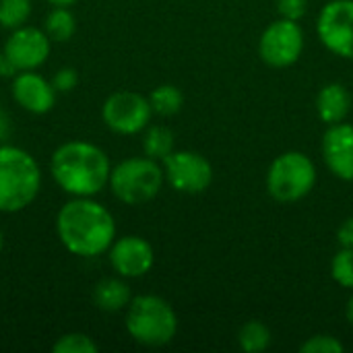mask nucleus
I'll list each match as a JSON object with an SVG mask.
<instances>
[{"mask_svg":"<svg viewBox=\"0 0 353 353\" xmlns=\"http://www.w3.org/2000/svg\"><path fill=\"white\" fill-rule=\"evenodd\" d=\"M108 259L116 275L124 279L145 277L155 265L153 246L141 236H122L116 238L108 250Z\"/></svg>","mask_w":353,"mask_h":353,"instance_id":"f8f14e48","label":"nucleus"},{"mask_svg":"<svg viewBox=\"0 0 353 353\" xmlns=\"http://www.w3.org/2000/svg\"><path fill=\"white\" fill-rule=\"evenodd\" d=\"M43 31L52 41H68L77 33V19L68 6H54L43 19Z\"/></svg>","mask_w":353,"mask_h":353,"instance_id":"f3484780","label":"nucleus"},{"mask_svg":"<svg viewBox=\"0 0 353 353\" xmlns=\"http://www.w3.org/2000/svg\"><path fill=\"white\" fill-rule=\"evenodd\" d=\"M331 277L345 290H353V248H341L331 261Z\"/></svg>","mask_w":353,"mask_h":353,"instance_id":"5701e85b","label":"nucleus"},{"mask_svg":"<svg viewBox=\"0 0 353 353\" xmlns=\"http://www.w3.org/2000/svg\"><path fill=\"white\" fill-rule=\"evenodd\" d=\"M153 116L149 97L137 91H116L108 95L101 105V118L105 126L122 137L143 132Z\"/></svg>","mask_w":353,"mask_h":353,"instance_id":"0eeeda50","label":"nucleus"},{"mask_svg":"<svg viewBox=\"0 0 353 353\" xmlns=\"http://www.w3.org/2000/svg\"><path fill=\"white\" fill-rule=\"evenodd\" d=\"M271 329L261 321H248L238 331V343L246 353H263L271 347Z\"/></svg>","mask_w":353,"mask_h":353,"instance_id":"6ab92c4d","label":"nucleus"},{"mask_svg":"<svg viewBox=\"0 0 353 353\" xmlns=\"http://www.w3.org/2000/svg\"><path fill=\"white\" fill-rule=\"evenodd\" d=\"M323 159L333 176L353 182V126L339 122L331 124L323 137Z\"/></svg>","mask_w":353,"mask_h":353,"instance_id":"4468645a","label":"nucleus"},{"mask_svg":"<svg viewBox=\"0 0 353 353\" xmlns=\"http://www.w3.org/2000/svg\"><path fill=\"white\" fill-rule=\"evenodd\" d=\"M52 6H72L74 2H79V0H48Z\"/></svg>","mask_w":353,"mask_h":353,"instance_id":"c85d7f7f","label":"nucleus"},{"mask_svg":"<svg viewBox=\"0 0 353 353\" xmlns=\"http://www.w3.org/2000/svg\"><path fill=\"white\" fill-rule=\"evenodd\" d=\"M304 52V31L298 21H273L259 39V54L273 68H288L300 60Z\"/></svg>","mask_w":353,"mask_h":353,"instance_id":"6e6552de","label":"nucleus"},{"mask_svg":"<svg viewBox=\"0 0 353 353\" xmlns=\"http://www.w3.org/2000/svg\"><path fill=\"white\" fill-rule=\"evenodd\" d=\"M99 345L85 333H66L52 345L54 353H97Z\"/></svg>","mask_w":353,"mask_h":353,"instance_id":"4be33fe9","label":"nucleus"},{"mask_svg":"<svg viewBox=\"0 0 353 353\" xmlns=\"http://www.w3.org/2000/svg\"><path fill=\"white\" fill-rule=\"evenodd\" d=\"M126 333L145 347H163L178 333V316L172 304L159 296L143 294L130 300L124 316Z\"/></svg>","mask_w":353,"mask_h":353,"instance_id":"20e7f679","label":"nucleus"},{"mask_svg":"<svg viewBox=\"0 0 353 353\" xmlns=\"http://www.w3.org/2000/svg\"><path fill=\"white\" fill-rule=\"evenodd\" d=\"M112 161L95 143L72 139L58 145L50 157V176L68 196H95L108 188Z\"/></svg>","mask_w":353,"mask_h":353,"instance_id":"f03ea898","label":"nucleus"},{"mask_svg":"<svg viewBox=\"0 0 353 353\" xmlns=\"http://www.w3.org/2000/svg\"><path fill=\"white\" fill-rule=\"evenodd\" d=\"M2 66H4V54H2V48H0V77H2Z\"/></svg>","mask_w":353,"mask_h":353,"instance_id":"7c9ffc66","label":"nucleus"},{"mask_svg":"<svg viewBox=\"0 0 353 353\" xmlns=\"http://www.w3.org/2000/svg\"><path fill=\"white\" fill-rule=\"evenodd\" d=\"M165 182L182 194H201L213 182L209 159L196 151H172L163 159Z\"/></svg>","mask_w":353,"mask_h":353,"instance_id":"1a4fd4ad","label":"nucleus"},{"mask_svg":"<svg viewBox=\"0 0 353 353\" xmlns=\"http://www.w3.org/2000/svg\"><path fill=\"white\" fill-rule=\"evenodd\" d=\"M50 52H52V39L48 37L43 27L39 29L33 25H23L12 29L2 48L4 62L12 66L14 72L37 70L41 64H46Z\"/></svg>","mask_w":353,"mask_h":353,"instance_id":"9d476101","label":"nucleus"},{"mask_svg":"<svg viewBox=\"0 0 353 353\" xmlns=\"http://www.w3.org/2000/svg\"><path fill=\"white\" fill-rule=\"evenodd\" d=\"M149 103L153 108V114L157 116H176L182 105H184V93L176 87V85H159L151 91L149 95Z\"/></svg>","mask_w":353,"mask_h":353,"instance_id":"aec40b11","label":"nucleus"},{"mask_svg":"<svg viewBox=\"0 0 353 353\" xmlns=\"http://www.w3.org/2000/svg\"><path fill=\"white\" fill-rule=\"evenodd\" d=\"M176 139L174 132L168 126L155 124V126H147L145 134H143V153L155 161H163L172 151H174Z\"/></svg>","mask_w":353,"mask_h":353,"instance_id":"a211bd4d","label":"nucleus"},{"mask_svg":"<svg viewBox=\"0 0 353 353\" xmlns=\"http://www.w3.org/2000/svg\"><path fill=\"white\" fill-rule=\"evenodd\" d=\"M337 242L341 248H353V217H347L337 230Z\"/></svg>","mask_w":353,"mask_h":353,"instance_id":"bb28decb","label":"nucleus"},{"mask_svg":"<svg viewBox=\"0 0 353 353\" xmlns=\"http://www.w3.org/2000/svg\"><path fill=\"white\" fill-rule=\"evenodd\" d=\"M33 12V0H0V27L17 29L27 25Z\"/></svg>","mask_w":353,"mask_h":353,"instance_id":"412c9836","label":"nucleus"},{"mask_svg":"<svg viewBox=\"0 0 353 353\" xmlns=\"http://www.w3.org/2000/svg\"><path fill=\"white\" fill-rule=\"evenodd\" d=\"M52 85L58 93H70L77 85H79V72L77 68L72 66H64V68H58L54 79H52Z\"/></svg>","mask_w":353,"mask_h":353,"instance_id":"393cba45","label":"nucleus"},{"mask_svg":"<svg viewBox=\"0 0 353 353\" xmlns=\"http://www.w3.org/2000/svg\"><path fill=\"white\" fill-rule=\"evenodd\" d=\"M277 10L283 19L300 21L308 10V0H277Z\"/></svg>","mask_w":353,"mask_h":353,"instance_id":"a878e982","label":"nucleus"},{"mask_svg":"<svg viewBox=\"0 0 353 353\" xmlns=\"http://www.w3.org/2000/svg\"><path fill=\"white\" fill-rule=\"evenodd\" d=\"M352 110V93L343 83H327L316 95V112L325 124H339Z\"/></svg>","mask_w":353,"mask_h":353,"instance_id":"2eb2a0df","label":"nucleus"},{"mask_svg":"<svg viewBox=\"0 0 353 353\" xmlns=\"http://www.w3.org/2000/svg\"><path fill=\"white\" fill-rule=\"evenodd\" d=\"M302 353H343L345 345L333 335H314L300 345Z\"/></svg>","mask_w":353,"mask_h":353,"instance_id":"b1692460","label":"nucleus"},{"mask_svg":"<svg viewBox=\"0 0 353 353\" xmlns=\"http://www.w3.org/2000/svg\"><path fill=\"white\" fill-rule=\"evenodd\" d=\"M316 33L329 52L353 60V0L327 2L319 14Z\"/></svg>","mask_w":353,"mask_h":353,"instance_id":"9b49d317","label":"nucleus"},{"mask_svg":"<svg viewBox=\"0 0 353 353\" xmlns=\"http://www.w3.org/2000/svg\"><path fill=\"white\" fill-rule=\"evenodd\" d=\"M10 95L21 110H25L33 116H43V114L52 112V108L56 105L58 91L54 89L52 81L41 77L39 72L23 70L12 77Z\"/></svg>","mask_w":353,"mask_h":353,"instance_id":"ddd939ff","label":"nucleus"},{"mask_svg":"<svg viewBox=\"0 0 353 353\" xmlns=\"http://www.w3.org/2000/svg\"><path fill=\"white\" fill-rule=\"evenodd\" d=\"M12 134V120H10V114L0 105V145L8 143Z\"/></svg>","mask_w":353,"mask_h":353,"instance_id":"cd10ccee","label":"nucleus"},{"mask_svg":"<svg viewBox=\"0 0 353 353\" xmlns=\"http://www.w3.org/2000/svg\"><path fill=\"white\" fill-rule=\"evenodd\" d=\"M345 314H347V321H350V325H352V327H353V296H352V298H350V302H347Z\"/></svg>","mask_w":353,"mask_h":353,"instance_id":"c756f323","label":"nucleus"},{"mask_svg":"<svg viewBox=\"0 0 353 353\" xmlns=\"http://www.w3.org/2000/svg\"><path fill=\"white\" fill-rule=\"evenodd\" d=\"M41 168L23 147L0 145V213L12 215L31 207L41 190Z\"/></svg>","mask_w":353,"mask_h":353,"instance_id":"7ed1b4c3","label":"nucleus"},{"mask_svg":"<svg viewBox=\"0 0 353 353\" xmlns=\"http://www.w3.org/2000/svg\"><path fill=\"white\" fill-rule=\"evenodd\" d=\"M2 246H4V236H2V230H0V252H2Z\"/></svg>","mask_w":353,"mask_h":353,"instance_id":"2f4dec72","label":"nucleus"},{"mask_svg":"<svg viewBox=\"0 0 353 353\" xmlns=\"http://www.w3.org/2000/svg\"><path fill=\"white\" fill-rule=\"evenodd\" d=\"M56 236L70 254L95 259L114 244L116 219L93 196H70L56 213Z\"/></svg>","mask_w":353,"mask_h":353,"instance_id":"f257e3e1","label":"nucleus"},{"mask_svg":"<svg viewBox=\"0 0 353 353\" xmlns=\"http://www.w3.org/2000/svg\"><path fill=\"white\" fill-rule=\"evenodd\" d=\"M93 304L103 312H120L126 310V306L132 300L130 285L124 281V277H105L95 283L93 288Z\"/></svg>","mask_w":353,"mask_h":353,"instance_id":"dca6fc26","label":"nucleus"},{"mask_svg":"<svg viewBox=\"0 0 353 353\" xmlns=\"http://www.w3.org/2000/svg\"><path fill=\"white\" fill-rule=\"evenodd\" d=\"M163 182H165V174L159 161L143 155V157H128L112 165L108 188L120 203L139 207L153 201L161 192Z\"/></svg>","mask_w":353,"mask_h":353,"instance_id":"39448f33","label":"nucleus"},{"mask_svg":"<svg viewBox=\"0 0 353 353\" xmlns=\"http://www.w3.org/2000/svg\"><path fill=\"white\" fill-rule=\"evenodd\" d=\"M316 165L302 151H285L273 159L267 172V190L277 203H298L312 192Z\"/></svg>","mask_w":353,"mask_h":353,"instance_id":"423d86ee","label":"nucleus"}]
</instances>
